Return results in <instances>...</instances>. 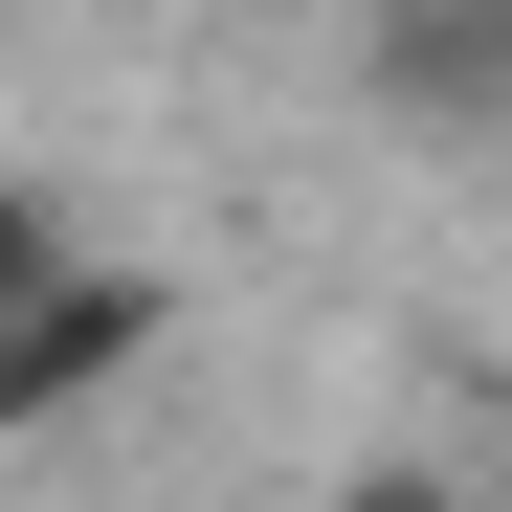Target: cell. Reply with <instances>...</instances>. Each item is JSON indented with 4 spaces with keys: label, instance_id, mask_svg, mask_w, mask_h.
<instances>
[{
    "label": "cell",
    "instance_id": "cell-1",
    "mask_svg": "<svg viewBox=\"0 0 512 512\" xmlns=\"http://www.w3.org/2000/svg\"><path fill=\"white\" fill-rule=\"evenodd\" d=\"M134 357H156V268H90V245H67V268L0 312V446H67Z\"/></svg>",
    "mask_w": 512,
    "mask_h": 512
},
{
    "label": "cell",
    "instance_id": "cell-2",
    "mask_svg": "<svg viewBox=\"0 0 512 512\" xmlns=\"http://www.w3.org/2000/svg\"><path fill=\"white\" fill-rule=\"evenodd\" d=\"M379 112H512V0H379Z\"/></svg>",
    "mask_w": 512,
    "mask_h": 512
},
{
    "label": "cell",
    "instance_id": "cell-3",
    "mask_svg": "<svg viewBox=\"0 0 512 512\" xmlns=\"http://www.w3.org/2000/svg\"><path fill=\"white\" fill-rule=\"evenodd\" d=\"M45 268H67V201H45V179H23V156H0V312H23V290H45Z\"/></svg>",
    "mask_w": 512,
    "mask_h": 512
},
{
    "label": "cell",
    "instance_id": "cell-4",
    "mask_svg": "<svg viewBox=\"0 0 512 512\" xmlns=\"http://www.w3.org/2000/svg\"><path fill=\"white\" fill-rule=\"evenodd\" d=\"M334 512H490V490H468V468H357Z\"/></svg>",
    "mask_w": 512,
    "mask_h": 512
}]
</instances>
